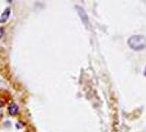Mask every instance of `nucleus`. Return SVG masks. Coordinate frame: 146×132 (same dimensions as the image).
I'll return each mask as SVG.
<instances>
[{
    "label": "nucleus",
    "instance_id": "4",
    "mask_svg": "<svg viewBox=\"0 0 146 132\" xmlns=\"http://www.w3.org/2000/svg\"><path fill=\"white\" fill-rule=\"evenodd\" d=\"M77 10L80 12L79 13V15H80L81 18H82V21H84V23H86V24H88V18H87V15H86V12L81 9V8H79V7H77Z\"/></svg>",
    "mask_w": 146,
    "mask_h": 132
},
{
    "label": "nucleus",
    "instance_id": "5",
    "mask_svg": "<svg viewBox=\"0 0 146 132\" xmlns=\"http://www.w3.org/2000/svg\"><path fill=\"white\" fill-rule=\"evenodd\" d=\"M3 33H5V29H3V28H0V39L2 37Z\"/></svg>",
    "mask_w": 146,
    "mask_h": 132
},
{
    "label": "nucleus",
    "instance_id": "6",
    "mask_svg": "<svg viewBox=\"0 0 146 132\" xmlns=\"http://www.w3.org/2000/svg\"><path fill=\"white\" fill-rule=\"evenodd\" d=\"M144 76H146V67L144 68Z\"/></svg>",
    "mask_w": 146,
    "mask_h": 132
},
{
    "label": "nucleus",
    "instance_id": "3",
    "mask_svg": "<svg viewBox=\"0 0 146 132\" xmlns=\"http://www.w3.org/2000/svg\"><path fill=\"white\" fill-rule=\"evenodd\" d=\"M9 113L11 115V116H15L17 113H18V111H19V107H18V105H15V103H11L10 106H9Z\"/></svg>",
    "mask_w": 146,
    "mask_h": 132
},
{
    "label": "nucleus",
    "instance_id": "2",
    "mask_svg": "<svg viewBox=\"0 0 146 132\" xmlns=\"http://www.w3.org/2000/svg\"><path fill=\"white\" fill-rule=\"evenodd\" d=\"M10 12H11L10 8H6V9H5V11L2 12V15L0 17V22H1V23L7 22V20L9 19V17H10Z\"/></svg>",
    "mask_w": 146,
    "mask_h": 132
},
{
    "label": "nucleus",
    "instance_id": "1",
    "mask_svg": "<svg viewBox=\"0 0 146 132\" xmlns=\"http://www.w3.org/2000/svg\"><path fill=\"white\" fill-rule=\"evenodd\" d=\"M127 45L133 51H143L146 49V37L144 35H132L127 40Z\"/></svg>",
    "mask_w": 146,
    "mask_h": 132
}]
</instances>
